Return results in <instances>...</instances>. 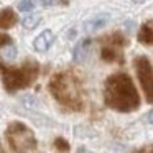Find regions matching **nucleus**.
<instances>
[{
  "mask_svg": "<svg viewBox=\"0 0 153 153\" xmlns=\"http://www.w3.org/2000/svg\"><path fill=\"white\" fill-rule=\"evenodd\" d=\"M40 20H41V18L38 17V15H31V17H27V18L23 20V27L28 28V30H31V28H35L38 23H40Z\"/></svg>",
  "mask_w": 153,
  "mask_h": 153,
  "instance_id": "obj_12",
  "label": "nucleus"
},
{
  "mask_svg": "<svg viewBox=\"0 0 153 153\" xmlns=\"http://www.w3.org/2000/svg\"><path fill=\"white\" fill-rule=\"evenodd\" d=\"M146 119H148V122H150V123H153V110L148 114V115H146Z\"/></svg>",
  "mask_w": 153,
  "mask_h": 153,
  "instance_id": "obj_14",
  "label": "nucleus"
},
{
  "mask_svg": "<svg viewBox=\"0 0 153 153\" xmlns=\"http://www.w3.org/2000/svg\"><path fill=\"white\" fill-rule=\"evenodd\" d=\"M41 2H43L45 5H50V4H53L54 0H41Z\"/></svg>",
  "mask_w": 153,
  "mask_h": 153,
  "instance_id": "obj_15",
  "label": "nucleus"
},
{
  "mask_svg": "<svg viewBox=\"0 0 153 153\" xmlns=\"http://www.w3.org/2000/svg\"><path fill=\"white\" fill-rule=\"evenodd\" d=\"M17 22L15 18V13L12 10H2L0 12V28H10L12 25Z\"/></svg>",
  "mask_w": 153,
  "mask_h": 153,
  "instance_id": "obj_10",
  "label": "nucleus"
},
{
  "mask_svg": "<svg viewBox=\"0 0 153 153\" xmlns=\"http://www.w3.org/2000/svg\"><path fill=\"white\" fill-rule=\"evenodd\" d=\"M31 76L27 73V69H22V71H13L7 76L5 82H7L8 89H15V87H22V86H27L30 82Z\"/></svg>",
  "mask_w": 153,
  "mask_h": 153,
  "instance_id": "obj_6",
  "label": "nucleus"
},
{
  "mask_svg": "<svg viewBox=\"0 0 153 153\" xmlns=\"http://www.w3.org/2000/svg\"><path fill=\"white\" fill-rule=\"evenodd\" d=\"M87 48H89V40H84V41H81V43L76 45V48H74V54H73V58H74L76 63H82V61L86 59Z\"/></svg>",
  "mask_w": 153,
  "mask_h": 153,
  "instance_id": "obj_8",
  "label": "nucleus"
},
{
  "mask_svg": "<svg viewBox=\"0 0 153 153\" xmlns=\"http://www.w3.org/2000/svg\"><path fill=\"white\" fill-rule=\"evenodd\" d=\"M138 38L145 45H153V22H148V23L143 25L142 30H140Z\"/></svg>",
  "mask_w": 153,
  "mask_h": 153,
  "instance_id": "obj_9",
  "label": "nucleus"
},
{
  "mask_svg": "<svg viewBox=\"0 0 153 153\" xmlns=\"http://www.w3.org/2000/svg\"><path fill=\"white\" fill-rule=\"evenodd\" d=\"M33 8H35L33 0H22L20 4H18V10H22V12H31Z\"/></svg>",
  "mask_w": 153,
  "mask_h": 153,
  "instance_id": "obj_13",
  "label": "nucleus"
},
{
  "mask_svg": "<svg viewBox=\"0 0 153 153\" xmlns=\"http://www.w3.org/2000/svg\"><path fill=\"white\" fill-rule=\"evenodd\" d=\"M51 87L54 91V96L64 104H73L77 97V89H76V84H74V79L69 76H58L53 81Z\"/></svg>",
  "mask_w": 153,
  "mask_h": 153,
  "instance_id": "obj_3",
  "label": "nucleus"
},
{
  "mask_svg": "<svg viewBox=\"0 0 153 153\" xmlns=\"http://www.w3.org/2000/svg\"><path fill=\"white\" fill-rule=\"evenodd\" d=\"M17 58V48L12 45L8 36H0V61L2 63H12Z\"/></svg>",
  "mask_w": 153,
  "mask_h": 153,
  "instance_id": "obj_5",
  "label": "nucleus"
},
{
  "mask_svg": "<svg viewBox=\"0 0 153 153\" xmlns=\"http://www.w3.org/2000/svg\"><path fill=\"white\" fill-rule=\"evenodd\" d=\"M137 66V74L140 77V84H142L143 91L146 94V99L153 102V68L146 58H138L135 61Z\"/></svg>",
  "mask_w": 153,
  "mask_h": 153,
  "instance_id": "obj_4",
  "label": "nucleus"
},
{
  "mask_svg": "<svg viewBox=\"0 0 153 153\" xmlns=\"http://www.w3.org/2000/svg\"><path fill=\"white\" fill-rule=\"evenodd\" d=\"M53 41H54V35H53V31L46 30V31L40 33L36 38H35L33 46H35V50H36V51H46L48 48H50L51 45H53Z\"/></svg>",
  "mask_w": 153,
  "mask_h": 153,
  "instance_id": "obj_7",
  "label": "nucleus"
},
{
  "mask_svg": "<svg viewBox=\"0 0 153 153\" xmlns=\"http://www.w3.org/2000/svg\"><path fill=\"white\" fill-rule=\"evenodd\" d=\"M8 140L17 152H27L35 146V137L22 123H13L8 128Z\"/></svg>",
  "mask_w": 153,
  "mask_h": 153,
  "instance_id": "obj_2",
  "label": "nucleus"
},
{
  "mask_svg": "<svg viewBox=\"0 0 153 153\" xmlns=\"http://www.w3.org/2000/svg\"><path fill=\"white\" fill-rule=\"evenodd\" d=\"M107 20H109V15H102V17L99 15V17H96L94 20L87 22V23H86V30H89V31L97 30V28L104 27V25L107 23Z\"/></svg>",
  "mask_w": 153,
  "mask_h": 153,
  "instance_id": "obj_11",
  "label": "nucleus"
},
{
  "mask_svg": "<svg viewBox=\"0 0 153 153\" xmlns=\"http://www.w3.org/2000/svg\"><path fill=\"white\" fill-rule=\"evenodd\" d=\"M105 99L110 107L119 110H133L138 105V96L132 81L125 74L112 76L105 87Z\"/></svg>",
  "mask_w": 153,
  "mask_h": 153,
  "instance_id": "obj_1",
  "label": "nucleus"
}]
</instances>
